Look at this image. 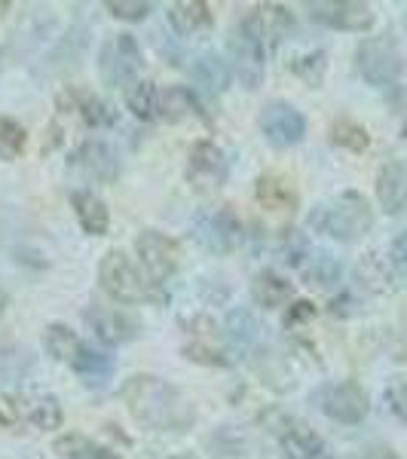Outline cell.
Wrapping results in <instances>:
<instances>
[{
	"mask_svg": "<svg viewBox=\"0 0 407 459\" xmlns=\"http://www.w3.org/2000/svg\"><path fill=\"white\" fill-rule=\"evenodd\" d=\"M120 398L138 426L151 432H187L196 420L194 404L181 389L153 374H135L123 383Z\"/></svg>",
	"mask_w": 407,
	"mask_h": 459,
	"instance_id": "obj_1",
	"label": "cell"
},
{
	"mask_svg": "<svg viewBox=\"0 0 407 459\" xmlns=\"http://www.w3.org/2000/svg\"><path fill=\"white\" fill-rule=\"evenodd\" d=\"M309 227L337 242H355L374 227V209L361 194L346 190V194L316 205L309 212Z\"/></svg>",
	"mask_w": 407,
	"mask_h": 459,
	"instance_id": "obj_2",
	"label": "cell"
},
{
	"mask_svg": "<svg viewBox=\"0 0 407 459\" xmlns=\"http://www.w3.org/2000/svg\"><path fill=\"white\" fill-rule=\"evenodd\" d=\"M99 279L105 288L108 298H114L117 303H166L169 294L166 288L153 282L151 276H144L129 255H123L120 248H110L101 257L99 266Z\"/></svg>",
	"mask_w": 407,
	"mask_h": 459,
	"instance_id": "obj_3",
	"label": "cell"
},
{
	"mask_svg": "<svg viewBox=\"0 0 407 459\" xmlns=\"http://www.w3.org/2000/svg\"><path fill=\"white\" fill-rule=\"evenodd\" d=\"M355 68H359L361 80L371 86H392L402 80L404 74V56L398 49L392 34H377L359 43L355 49Z\"/></svg>",
	"mask_w": 407,
	"mask_h": 459,
	"instance_id": "obj_4",
	"label": "cell"
},
{
	"mask_svg": "<svg viewBox=\"0 0 407 459\" xmlns=\"http://www.w3.org/2000/svg\"><path fill=\"white\" fill-rule=\"evenodd\" d=\"M22 423H31L40 432H53L65 423V411L56 395H43V392L4 395L0 398V426L16 429Z\"/></svg>",
	"mask_w": 407,
	"mask_h": 459,
	"instance_id": "obj_5",
	"label": "cell"
},
{
	"mask_svg": "<svg viewBox=\"0 0 407 459\" xmlns=\"http://www.w3.org/2000/svg\"><path fill=\"white\" fill-rule=\"evenodd\" d=\"M230 53H233V68H236V74H239L242 86H246V89H261L266 47L261 40V28H257L255 10L236 22V28L230 34Z\"/></svg>",
	"mask_w": 407,
	"mask_h": 459,
	"instance_id": "obj_6",
	"label": "cell"
},
{
	"mask_svg": "<svg viewBox=\"0 0 407 459\" xmlns=\"http://www.w3.org/2000/svg\"><path fill=\"white\" fill-rule=\"evenodd\" d=\"M99 71L105 86L129 92L138 83V77H142V49H138L135 37L114 34L110 40H105V47L99 53Z\"/></svg>",
	"mask_w": 407,
	"mask_h": 459,
	"instance_id": "obj_7",
	"label": "cell"
},
{
	"mask_svg": "<svg viewBox=\"0 0 407 459\" xmlns=\"http://www.w3.org/2000/svg\"><path fill=\"white\" fill-rule=\"evenodd\" d=\"M190 233L209 255H230L242 239V224L230 205L199 209L190 221Z\"/></svg>",
	"mask_w": 407,
	"mask_h": 459,
	"instance_id": "obj_8",
	"label": "cell"
},
{
	"mask_svg": "<svg viewBox=\"0 0 407 459\" xmlns=\"http://www.w3.org/2000/svg\"><path fill=\"white\" fill-rule=\"evenodd\" d=\"M227 175H230V160H227V153L218 144L203 138V142L190 147V162H187L190 187L199 190V194H212V190L224 187Z\"/></svg>",
	"mask_w": 407,
	"mask_h": 459,
	"instance_id": "obj_9",
	"label": "cell"
},
{
	"mask_svg": "<svg viewBox=\"0 0 407 459\" xmlns=\"http://www.w3.org/2000/svg\"><path fill=\"white\" fill-rule=\"evenodd\" d=\"M135 251L142 257L147 276L157 285L166 282L169 276H175L178 264H181V246L172 239V236L160 233V230H144L135 239Z\"/></svg>",
	"mask_w": 407,
	"mask_h": 459,
	"instance_id": "obj_10",
	"label": "cell"
},
{
	"mask_svg": "<svg viewBox=\"0 0 407 459\" xmlns=\"http://www.w3.org/2000/svg\"><path fill=\"white\" fill-rule=\"evenodd\" d=\"M261 132L273 147L288 151V147L300 144L303 135H307V117L288 101H270L261 110Z\"/></svg>",
	"mask_w": 407,
	"mask_h": 459,
	"instance_id": "obj_11",
	"label": "cell"
},
{
	"mask_svg": "<svg viewBox=\"0 0 407 459\" xmlns=\"http://www.w3.org/2000/svg\"><path fill=\"white\" fill-rule=\"evenodd\" d=\"M319 407L325 411V417H331L334 423L343 426H355L368 417L371 411V402H368V392L359 386L355 380H343L328 386L319 395Z\"/></svg>",
	"mask_w": 407,
	"mask_h": 459,
	"instance_id": "obj_12",
	"label": "cell"
},
{
	"mask_svg": "<svg viewBox=\"0 0 407 459\" xmlns=\"http://www.w3.org/2000/svg\"><path fill=\"white\" fill-rule=\"evenodd\" d=\"M83 322L89 325V331L108 346L129 343V340H135L142 334L138 318H132L129 313H123V309H117V307H89L83 313Z\"/></svg>",
	"mask_w": 407,
	"mask_h": 459,
	"instance_id": "obj_13",
	"label": "cell"
},
{
	"mask_svg": "<svg viewBox=\"0 0 407 459\" xmlns=\"http://www.w3.org/2000/svg\"><path fill=\"white\" fill-rule=\"evenodd\" d=\"M313 19L325 22L328 28L337 31H368L374 25V10L371 4L361 0H340V4H313Z\"/></svg>",
	"mask_w": 407,
	"mask_h": 459,
	"instance_id": "obj_14",
	"label": "cell"
},
{
	"mask_svg": "<svg viewBox=\"0 0 407 459\" xmlns=\"http://www.w3.org/2000/svg\"><path fill=\"white\" fill-rule=\"evenodd\" d=\"M74 166L83 169L89 178H95V181H101V184H114L117 175H120V160H117V153L110 151L105 142H99V138H89V142L77 147Z\"/></svg>",
	"mask_w": 407,
	"mask_h": 459,
	"instance_id": "obj_15",
	"label": "cell"
},
{
	"mask_svg": "<svg viewBox=\"0 0 407 459\" xmlns=\"http://www.w3.org/2000/svg\"><path fill=\"white\" fill-rule=\"evenodd\" d=\"M377 199L386 214H407V166L389 160L377 172Z\"/></svg>",
	"mask_w": 407,
	"mask_h": 459,
	"instance_id": "obj_16",
	"label": "cell"
},
{
	"mask_svg": "<svg viewBox=\"0 0 407 459\" xmlns=\"http://www.w3.org/2000/svg\"><path fill=\"white\" fill-rule=\"evenodd\" d=\"M58 108L77 114L80 120H83L86 126H92V129H101V126L117 123V110L110 108L108 101H101L99 95L86 92V89H68V92H62Z\"/></svg>",
	"mask_w": 407,
	"mask_h": 459,
	"instance_id": "obj_17",
	"label": "cell"
},
{
	"mask_svg": "<svg viewBox=\"0 0 407 459\" xmlns=\"http://www.w3.org/2000/svg\"><path fill=\"white\" fill-rule=\"evenodd\" d=\"M203 117V123H209V117L203 114V105H199L196 92L190 86H169L166 92H160V105H157V117L166 123H181L184 117Z\"/></svg>",
	"mask_w": 407,
	"mask_h": 459,
	"instance_id": "obj_18",
	"label": "cell"
},
{
	"mask_svg": "<svg viewBox=\"0 0 407 459\" xmlns=\"http://www.w3.org/2000/svg\"><path fill=\"white\" fill-rule=\"evenodd\" d=\"M255 16H257V28H261V40H264L266 53H273V49L288 37V31L294 28L291 13H288V6H282V4L255 6Z\"/></svg>",
	"mask_w": 407,
	"mask_h": 459,
	"instance_id": "obj_19",
	"label": "cell"
},
{
	"mask_svg": "<svg viewBox=\"0 0 407 459\" xmlns=\"http://www.w3.org/2000/svg\"><path fill=\"white\" fill-rule=\"evenodd\" d=\"M71 205H74V212H77V221H80V227H83L86 236H105L108 233L110 214H108L105 199L89 194V190H74Z\"/></svg>",
	"mask_w": 407,
	"mask_h": 459,
	"instance_id": "obj_20",
	"label": "cell"
},
{
	"mask_svg": "<svg viewBox=\"0 0 407 459\" xmlns=\"http://www.w3.org/2000/svg\"><path fill=\"white\" fill-rule=\"evenodd\" d=\"M279 444L288 459H319L325 454L322 438L307 423H288L279 432Z\"/></svg>",
	"mask_w": 407,
	"mask_h": 459,
	"instance_id": "obj_21",
	"label": "cell"
},
{
	"mask_svg": "<svg viewBox=\"0 0 407 459\" xmlns=\"http://www.w3.org/2000/svg\"><path fill=\"white\" fill-rule=\"evenodd\" d=\"M34 368V355L28 346L16 343L13 337L0 334V383L25 380Z\"/></svg>",
	"mask_w": 407,
	"mask_h": 459,
	"instance_id": "obj_22",
	"label": "cell"
},
{
	"mask_svg": "<svg viewBox=\"0 0 407 459\" xmlns=\"http://www.w3.org/2000/svg\"><path fill=\"white\" fill-rule=\"evenodd\" d=\"M169 22L178 34H199L205 28H212V10L203 0H178L169 6Z\"/></svg>",
	"mask_w": 407,
	"mask_h": 459,
	"instance_id": "obj_23",
	"label": "cell"
},
{
	"mask_svg": "<svg viewBox=\"0 0 407 459\" xmlns=\"http://www.w3.org/2000/svg\"><path fill=\"white\" fill-rule=\"evenodd\" d=\"M255 196H257V203L270 212H294V205H298V194H294V187L279 175L257 178Z\"/></svg>",
	"mask_w": 407,
	"mask_h": 459,
	"instance_id": "obj_24",
	"label": "cell"
},
{
	"mask_svg": "<svg viewBox=\"0 0 407 459\" xmlns=\"http://www.w3.org/2000/svg\"><path fill=\"white\" fill-rule=\"evenodd\" d=\"M251 298L257 300V307L276 309V307H285V303L294 298V285L279 276V273L264 270V273H257L255 282H251Z\"/></svg>",
	"mask_w": 407,
	"mask_h": 459,
	"instance_id": "obj_25",
	"label": "cell"
},
{
	"mask_svg": "<svg viewBox=\"0 0 407 459\" xmlns=\"http://www.w3.org/2000/svg\"><path fill=\"white\" fill-rule=\"evenodd\" d=\"M300 276L303 282L313 288H334L340 282V276H343V266L328 251H309V257L300 266Z\"/></svg>",
	"mask_w": 407,
	"mask_h": 459,
	"instance_id": "obj_26",
	"label": "cell"
},
{
	"mask_svg": "<svg viewBox=\"0 0 407 459\" xmlns=\"http://www.w3.org/2000/svg\"><path fill=\"white\" fill-rule=\"evenodd\" d=\"M74 371H77L89 386H105V383L114 377L117 365H114V355L101 352V350H92V346H83L80 355L74 359Z\"/></svg>",
	"mask_w": 407,
	"mask_h": 459,
	"instance_id": "obj_27",
	"label": "cell"
},
{
	"mask_svg": "<svg viewBox=\"0 0 407 459\" xmlns=\"http://www.w3.org/2000/svg\"><path fill=\"white\" fill-rule=\"evenodd\" d=\"M194 80L205 89V92L221 95V92H227V86H230V65H227L218 53H205L194 62Z\"/></svg>",
	"mask_w": 407,
	"mask_h": 459,
	"instance_id": "obj_28",
	"label": "cell"
},
{
	"mask_svg": "<svg viewBox=\"0 0 407 459\" xmlns=\"http://www.w3.org/2000/svg\"><path fill=\"white\" fill-rule=\"evenodd\" d=\"M355 282L365 288V291H371V294L392 291V270H389V264L383 261L377 251H371V255H365L359 264H355Z\"/></svg>",
	"mask_w": 407,
	"mask_h": 459,
	"instance_id": "obj_29",
	"label": "cell"
},
{
	"mask_svg": "<svg viewBox=\"0 0 407 459\" xmlns=\"http://www.w3.org/2000/svg\"><path fill=\"white\" fill-rule=\"evenodd\" d=\"M43 346H47V352L53 355L56 361H65V365H74V359L83 350L80 337L74 334L68 325H58V322L43 331Z\"/></svg>",
	"mask_w": 407,
	"mask_h": 459,
	"instance_id": "obj_30",
	"label": "cell"
},
{
	"mask_svg": "<svg viewBox=\"0 0 407 459\" xmlns=\"http://www.w3.org/2000/svg\"><path fill=\"white\" fill-rule=\"evenodd\" d=\"M288 68L298 74L309 89H319L325 83V74H328V53L325 49H307V53L294 56Z\"/></svg>",
	"mask_w": 407,
	"mask_h": 459,
	"instance_id": "obj_31",
	"label": "cell"
},
{
	"mask_svg": "<svg viewBox=\"0 0 407 459\" xmlns=\"http://www.w3.org/2000/svg\"><path fill=\"white\" fill-rule=\"evenodd\" d=\"M56 454L58 459H120V454L83 438V435H65V438H58Z\"/></svg>",
	"mask_w": 407,
	"mask_h": 459,
	"instance_id": "obj_32",
	"label": "cell"
},
{
	"mask_svg": "<svg viewBox=\"0 0 407 459\" xmlns=\"http://www.w3.org/2000/svg\"><path fill=\"white\" fill-rule=\"evenodd\" d=\"M157 105H160V92L151 80H138V83L126 92V108H129L138 120H157Z\"/></svg>",
	"mask_w": 407,
	"mask_h": 459,
	"instance_id": "obj_33",
	"label": "cell"
},
{
	"mask_svg": "<svg viewBox=\"0 0 407 459\" xmlns=\"http://www.w3.org/2000/svg\"><path fill=\"white\" fill-rule=\"evenodd\" d=\"M331 142L337 147H346V151H352V153H361L371 144V135H368L365 126H359L355 120H350V117H340V120L331 126Z\"/></svg>",
	"mask_w": 407,
	"mask_h": 459,
	"instance_id": "obj_34",
	"label": "cell"
},
{
	"mask_svg": "<svg viewBox=\"0 0 407 459\" xmlns=\"http://www.w3.org/2000/svg\"><path fill=\"white\" fill-rule=\"evenodd\" d=\"M28 144V132L22 129V123L10 120V117H0V160L13 162L22 157Z\"/></svg>",
	"mask_w": 407,
	"mask_h": 459,
	"instance_id": "obj_35",
	"label": "cell"
},
{
	"mask_svg": "<svg viewBox=\"0 0 407 459\" xmlns=\"http://www.w3.org/2000/svg\"><path fill=\"white\" fill-rule=\"evenodd\" d=\"M227 331L239 346H251L261 337V322H257L251 309H233L230 318H227Z\"/></svg>",
	"mask_w": 407,
	"mask_h": 459,
	"instance_id": "obj_36",
	"label": "cell"
},
{
	"mask_svg": "<svg viewBox=\"0 0 407 459\" xmlns=\"http://www.w3.org/2000/svg\"><path fill=\"white\" fill-rule=\"evenodd\" d=\"M184 355H187L190 361H196V365H212V368H230L233 365L230 352L212 346L209 340H194V343H187L184 346Z\"/></svg>",
	"mask_w": 407,
	"mask_h": 459,
	"instance_id": "obj_37",
	"label": "cell"
},
{
	"mask_svg": "<svg viewBox=\"0 0 407 459\" xmlns=\"http://www.w3.org/2000/svg\"><path fill=\"white\" fill-rule=\"evenodd\" d=\"M108 13L114 19H123V22H142L151 16L153 6L147 0H108Z\"/></svg>",
	"mask_w": 407,
	"mask_h": 459,
	"instance_id": "obj_38",
	"label": "cell"
},
{
	"mask_svg": "<svg viewBox=\"0 0 407 459\" xmlns=\"http://www.w3.org/2000/svg\"><path fill=\"white\" fill-rule=\"evenodd\" d=\"M282 257L291 266H303V261L309 257V242H307V236L298 233V230H288V233L282 236Z\"/></svg>",
	"mask_w": 407,
	"mask_h": 459,
	"instance_id": "obj_39",
	"label": "cell"
},
{
	"mask_svg": "<svg viewBox=\"0 0 407 459\" xmlns=\"http://www.w3.org/2000/svg\"><path fill=\"white\" fill-rule=\"evenodd\" d=\"M386 404L402 423H407V380H392L386 386Z\"/></svg>",
	"mask_w": 407,
	"mask_h": 459,
	"instance_id": "obj_40",
	"label": "cell"
},
{
	"mask_svg": "<svg viewBox=\"0 0 407 459\" xmlns=\"http://www.w3.org/2000/svg\"><path fill=\"white\" fill-rule=\"evenodd\" d=\"M316 316V307L309 300H298L291 309H288V318H285V325L291 328V325H298V322H307V318H313Z\"/></svg>",
	"mask_w": 407,
	"mask_h": 459,
	"instance_id": "obj_41",
	"label": "cell"
},
{
	"mask_svg": "<svg viewBox=\"0 0 407 459\" xmlns=\"http://www.w3.org/2000/svg\"><path fill=\"white\" fill-rule=\"evenodd\" d=\"M392 261H395L398 270L407 276V230L404 233H398L395 242H392Z\"/></svg>",
	"mask_w": 407,
	"mask_h": 459,
	"instance_id": "obj_42",
	"label": "cell"
},
{
	"mask_svg": "<svg viewBox=\"0 0 407 459\" xmlns=\"http://www.w3.org/2000/svg\"><path fill=\"white\" fill-rule=\"evenodd\" d=\"M361 459H402V456H398L389 444H377V447H368L365 454H361Z\"/></svg>",
	"mask_w": 407,
	"mask_h": 459,
	"instance_id": "obj_43",
	"label": "cell"
},
{
	"mask_svg": "<svg viewBox=\"0 0 407 459\" xmlns=\"http://www.w3.org/2000/svg\"><path fill=\"white\" fill-rule=\"evenodd\" d=\"M6 303H10V298H6V294L0 291V309H6Z\"/></svg>",
	"mask_w": 407,
	"mask_h": 459,
	"instance_id": "obj_44",
	"label": "cell"
},
{
	"mask_svg": "<svg viewBox=\"0 0 407 459\" xmlns=\"http://www.w3.org/2000/svg\"><path fill=\"white\" fill-rule=\"evenodd\" d=\"M172 459H199V456H194V454H178V456H172Z\"/></svg>",
	"mask_w": 407,
	"mask_h": 459,
	"instance_id": "obj_45",
	"label": "cell"
},
{
	"mask_svg": "<svg viewBox=\"0 0 407 459\" xmlns=\"http://www.w3.org/2000/svg\"><path fill=\"white\" fill-rule=\"evenodd\" d=\"M6 6H10V4H4V0H0V13H6Z\"/></svg>",
	"mask_w": 407,
	"mask_h": 459,
	"instance_id": "obj_46",
	"label": "cell"
},
{
	"mask_svg": "<svg viewBox=\"0 0 407 459\" xmlns=\"http://www.w3.org/2000/svg\"><path fill=\"white\" fill-rule=\"evenodd\" d=\"M404 135H407V129H404Z\"/></svg>",
	"mask_w": 407,
	"mask_h": 459,
	"instance_id": "obj_47",
	"label": "cell"
}]
</instances>
